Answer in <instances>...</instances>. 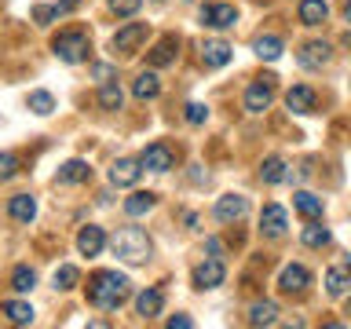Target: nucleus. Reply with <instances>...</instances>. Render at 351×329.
<instances>
[{
  "label": "nucleus",
  "instance_id": "ddd939ff",
  "mask_svg": "<svg viewBox=\"0 0 351 329\" xmlns=\"http://www.w3.org/2000/svg\"><path fill=\"white\" fill-rule=\"evenodd\" d=\"M307 285H311V271L307 267H300V263H289V267H282V274H278V289L282 293H304Z\"/></svg>",
  "mask_w": 351,
  "mask_h": 329
},
{
  "label": "nucleus",
  "instance_id": "cd10ccee",
  "mask_svg": "<svg viewBox=\"0 0 351 329\" xmlns=\"http://www.w3.org/2000/svg\"><path fill=\"white\" fill-rule=\"evenodd\" d=\"M278 322V304L274 300H256L249 307V326H274Z\"/></svg>",
  "mask_w": 351,
  "mask_h": 329
},
{
  "label": "nucleus",
  "instance_id": "0eeeda50",
  "mask_svg": "<svg viewBox=\"0 0 351 329\" xmlns=\"http://www.w3.org/2000/svg\"><path fill=\"white\" fill-rule=\"evenodd\" d=\"M245 212H249V197L245 194H223L213 208V216L219 219V223H238Z\"/></svg>",
  "mask_w": 351,
  "mask_h": 329
},
{
  "label": "nucleus",
  "instance_id": "c9c22d12",
  "mask_svg": "<svg viewBox=\"0 0 351 329\" xmlns=\"http://www.w3.org/2000/svg\"><path fill=\"white\" fill-rule=\"evenodd\" d=\"M183 117H186V125H205V121H208V106L205 103H186Z\"/></svg>",
  "mask_w": 351,
  "mask_h": 329
},
{
  "label": "nucleus",
  "instance_id": "473e14b6",
  "mask_svg": "<svg viewBox=\"0 0 351 329\" xmlns=\"http://www.w3.org/2000/svg\"><path fill=\"white\" fill-rule=\"evenodd\" d=\"M33 285H37V271L26 267V263H19V267L11 271V289H15V293H29Z\"/></svg>",
  "mask_w": 351,
  "mask_h": 329
},
{
  "label": "nucleus",
  "instance_id": "aec40b11",
  "mask_svg": "<svg viewBox=\"0 0 351 329\" xmlns=\"http://www.w3.org/2000/svg\"><path fill=\"white\" fill-rule=\"evenodd\" d=\"M132 95L139 99V103H150V99H158L161 95V77L147 70V73H139L136 81H132Z\"/></svg>",
  "mask_w": 351,
  "mask_h": 329
},
{
  "label": "nucleus",
  "instance_id": "393cba45",
  "mask_svg": "<svg viewBox=\"0 0 351 329\" xmlns=\"http://www.w3.org/2000/svg\"><path fill=\"white\" fill-rule=\"evenodd\" d=\"M300 241H304L307 249H326L329 241H333V230H329V227H322L318 219H307V227H304Z\"/></svg>",
  "mask_w": 351,
  "mask_h": 329
},
{
  "label": "nucleus",
  "instance_id": "9b49d317",
  "mask_svg": "<svg viewBox=\"0 0 351 329\" xmlns=\"http://www.w3.org/2000/svg\"><path fill=\"white\" fill-rule=\"evenodd\" d=\"M271 84H274V77H260L256 84L245 88V110H249V114H263V110L271 106V99H274Z\"/></svg>",
  "mask_w": 351,
  "mask_h": 329
},
{
  "label": "nucleus",
  "instance_id": "a878e982",
  "mask_svg": "<svg viewBox=\"0 0 351 329\" xmlns=\"http://www.w3.org/2000/svg\"><path fill=\"white\" fill-rule=\"evenodd\" d=\"M293 208L304 219H322V197H315L311 191H296L293 194Z\"/></svg>",
  "mask_w": 351,
  "mask_h": 329
},
{
  "label": "nucleus",
  "instance_id": "bb28decb",
  "mask_svg": "<svg viewBox=\"0 0 351 329\" xmlns=\"http://www.w3.org/2000/svg\"><path fill=\"white\" fill-rule=\"evenodd\" d=\"M161 307H165V293L161 289H143L136 296V311L143 318H154V315H161Z\"/></svg>",
  "mask_w": 351,
  "mask_h": 329
},
{
  "label": "nucleus",
  "instance_id": "9d476101",
  "mask_svg": "<svg viewBox=\"0 0 351 329\" xmlns=\"http://www.w3.org/2000/svg\"><path fill=\"white\" fill-rule=\"evenodd\" d=\"M285 227H289L285 208L282 205H263V212H260V234L263 238H285Z\"/></svg>",
  "mask_w": 351,
  "mask_h": 329
},
{
  "label": "nucleus",
  "instance_id": "f8f14e48",
  "mask_svg": "<svg viewBox=\"0 0 351 329\" xmlns=\"http://www.w3.org/2000/svg\"><path fill=\"white\" fill-rule=\"evenodd\" d=\"M139 175H143L139 158H117L114 164H110V183L114 186H136Z\"/></svg>",
  "mask_w": 351,
  "mask_h": 329
},
{
  "label": "nucleus",
  "instance_id": "2eb2a0df",
  "mask_svg": "<svg viewBox=\"0 0 351 329\" xmlns=\"http://www.w3.org/2000/svg\"><path fill=\"white\" fill-rule=\"evenodd\" d=\"M103 249H106V234H103V227L88 223V227L77 230V252H81V256H99Z\"/></svg>",
  "mask_w": 351,
  "mask_h": 329
},
{
  "label": "nucleus",
  "instance_id": "ea45409f",
  "mask_svg": "<svg viewBox=\"0 0 351 329\" xmlns=\"http://www.w3.org/2000/svg\"><path fill=\"white\" fill-rule=\"evenodd\" d=\"M165 326H169V329H191V326H194V318H191V315H172Z\"/></svg>",
  "mask_w": 351,
  "mask_h": 329
},
{
  "label": "nucleus",
  "instance_id": "7ed1b4c3",
  "mask_svg": "<svg viewBox=\"0 0 351 329\" xmlns=\"http://www.w3.org/2000/svg\"><path fill=\"white\" fill-rule=\"evenodd\" d=\"M51 51H55V59H59V62L77 66V62L88 59V51H92V40H88L84 29H62L59 37L51 40Z\"/></svg>",
  "mask_w": 351,
  "mask_h": 329
},
{
  "label": "nucleus",
  "instance_id": "412c9836",
  "mask_svg": "<svg viewBox=\"0 0 351 329\" xmlns=\"http://www.w3.org/2000/svg\"><path fill=\"white\" fill-rule=\"evenodd\" d=\"M285 106L293 110V114H311L315 110V88H307V84H296L285 92Z\"/></svg>",
  "mask_w": 351,
  "mask_h": 329
},
{
  "label": "nucleus",
  "instance_id": "79ce46f5",
  "mask_svg": "<svg viewBox=\"0 0 351 329\" xmlns=\"http://www.w3.org/2000/svg\"><path fill=\"white\" fill-rule=\"evenodd\" d=\"M344 19L351 22V0H344Z\"/></svg>",
  "mask_w": 351,
  "mask_h": 329
},
{
  "label": "nucleus",
  "instance_id": "58836bf2",
  "mask_svg": "<svg viewBox=\"0 0 351 329\" xmlns=\"http://www.w3.org/2000/svg\"><path fill=\"white\" fill-rule=\"evenodd\" d=\"M92 77H95L99 84H103V81H117V70H114V66H106V62H95L92 66Z\"/></svg>",
  "mask_w": 351,
  "mask_h": 329
},
{
  "label": "nucleus",
  "instance_id": "6ab92c4d",
  "mask_svg": "<svg viewBox=\"0 0 351 329\" xmlns=\"http://www.w3.org/2000/svg\"><path fill=\"white\" fill-rule=\"evenodd\" d=\"M88 180H92V169H88V161H81V158L59 164V172H55V183H62V186H77V183H88Z\"/></svg>",
  "mask_w": 351,
  "mask_h": 329
},
{
  "label": "nucleus",
  "instance_id": "423d86ee",
  "mask_svg": "<svg viewBox=\"0 0 351 329\" xmlns=\"http://www.w3.org/2000/svg\"><path fill=\"white\" fill-rule=\"evenodd\" d=\"M227 278V267H223V260L213 256V260H205V263H197L194 267V289H216V285H223Z\"/></svg>",
  "mask_w": 351,
  "mask_h": 329
},
{
  "label": "nucleus",
  "instance_id": "72a5a7b5",
  "mask_svg": "<svg viewBox=\"0 0 351 329\" xmlns=\"http://www.w3.org/2000/svg\"><path fill=\"white\" fill-rule=\"evenodd\" d=\"M26 103H29V110H33L37 117H48L51 110H55V95H51V92H29Z\"/></svg>",
  "mask_w": 351,
  "mask_h": 329
},
{
  "label": "nucleus",
  "instance_id": "a211bd4d",
  "mask_svg": "<svg viewBox=\"0 0 351 329\" xmlns=\"http://www.w3.org/2000/svg\"><path fill=\"white\" fill-rule=\"evenodd\" d=\"M176 55H180V37L176 33H169V37H161L158 44H154V51L147 55L154 70H161V66H172L176 62Z\"/></svg>",
  "mask_w": 351,
  "mask_h": 329
},
{
  "label": "nucleus",
  "instance_id": "7c9ffc66",
  "mask_svg": "<svg viewBox=\"0 0 351 329\" xmlns=\"http://www.w3.org/2000/svg\"><path fill=\"white\" fill-rule=\"evenodd\" d=\"M99 106L103 110H121V103H125V92H121V84L117 81H103L99 84Z\"/></svg>",
  "mask_w": 351,
  "mask_h": 329
},
{
  "label": "nucleus",
  "instance_id": "a19ab883",
  "mask_svg": "<svg viewBox=\"0 0 351 329\" xmlns=\"http://www.w3.org/2000/svg\"><path fill=\"white\" fill-rule=\"evenodd\" d=\"M205 249L213 252V256H223V245H219V238H208V241H205Z\"/></svg>",
  "mask_w": 351,
  "mask_h": 329
},
{
  "label": "nucleus",
  "instance_id": "f704fd0d",
  "mask_svg": "<svg viewBox=\"0 0 351 329\" xmlns=\"http://www.w3.org/2000/svg\"><path fill=\"white\" fill-rule=\"evenodd\" d=\"M139 8H143V0H110V11H114L117 19H132Z\"/></svg>",
  "mask_w": 351,
  "mask_h": 329
},
{
  "label": "nucleus",
  "instance_id": "5701e85b",
  "mask_svg": "<svg viewBox=\"0 0 351 329\" xmlns=\"http://www.w3.org/2000/svg\"><path fill=\"white\" fill-rule=\"evenodd\" d=\"M252 51H256L263 62H278L282 51H285V44H282V37H274V33H263V37L252 40Z\"/></svg>",
  "mask_w": 351,
  "mask_h": 329
},
{
  "label": "nucleus",
  "instance_id": "f03ea898",
  "mask_svg": "<svg viewBox=\"0 0 351 329\" xmlns=\"http://www.w3.org/2000/svg\"><path fill=\"white\" fill-rule=\"evenodd\" d=\"M110 249L117 252V260H125V263H147L154 256V241L147 230H139V227H121L114 238H110Z\"/></svg>",
  "mask_w": 351,
  "mask_h": 329
},
{
  "label": "nucleus",
  "instance_id": "1a4fd4ad",
  "mask_svg": "<svg viewBox=\"0 0 351 329\" xmlns=\"http://www.w3.org/2000/svg\"><path fill=\"white\" fill-rule=\"evenodd\" d=\"M143 40H147V22H128V26H121L114 33V51L132 55V51H139Z\"/></svg>",
  "mask_w": 351,
  "mask_h": 329
},
{
  "label": "nucleus",
  "instance_id": "20e7f679",
  "mask_svg": "<svg viewBox=\"0 0 351 329\" xmlns=\"http://www.w3.org/2000/svg\"><path fill=\"white\" fill-rule=\"evenodd\" d=\"M197 19H202V26H208V29H230L238 22V8L234 4H205L197 11Z\"/></svg>",
  "mask_w": 351,
  "mask_h": 329
},
{
  "label": "nucleus",
  "instance_id": "6e6552de",
  "mask_svg": "<svg viewBox=\"0 0 351 329\" xmlns=\"http://www.w3.org/2000/svg\"><path fill=\"white\" fill-rule=\"evenodd\" d=\"M139 164L150 172H169V169H176V154H172V147H165V143H150V147L139 154Z\"/></svg>",
  "mask_w": 351,
  "mask_h": 329
},
{
  "label": "nucleus",
  "instance_id": "37998d69",
  "mask_svg": "<svg viewBox=\"0 0 351 329\" xmlns=\"http://www.w3.org/2000/svg\"><path fill=\"white\" fill-rule=\"evenodd\" d=\"M344 315H348V322H351V296H348V304H344Z\"/></svg>",
  "mask_w": 351,
  "mask_h": 329
},
{
  "label": "nucleus",
  "instance_id": "4c0bfd02",
  "mask_svg": "<svg viewBox=\"0 0 351 329\" xmlns=\"http://www.w3.org/2000/svg\"><path fill=\"white\" fill-rule=\"evenodd\" d=\"M33 19H37V26H51L59 19V11H55V4H37L33 8Z\"/></svg>",
  "mask_w": 351,
  "mask_h": 329
},
{
  "label": "nucleus",
  "instance_id": "f3484780",
  "mask_svg": "<svg viewBox=\"0 0 351 329\" xmlns=\"http://www.w3.org/2000/svg\"><path fill=\"white\" fill-rule=\"evenodd\" d=\"M260 180L267 183V186H278V183H289L293 180V172H289V161L285 158H263V164H260Z\"/></svg>",
  "mask_w": 351,
  "mask_h": 329
},
{
  "label": "nucleus",
  "instance_id": "2f4dec72",
  "mask_svg": "<svg viewBox=\"0 0 351 329\" xmlns=\"http://www.w3.org/2000/svg\"><path fill=\"white\" fill-rule=\"evenodd\" d=\"M51 282H55V289L70 293V289H77V282H81V271H77L73 263H62V267H55Z\"/></svg>",
  "mask_w": 351,
  "mask_h": 329
},
{
  "label": "nucleus",
  "instance_id": "e433bc0d",
  "mask_svg": "<svg viewBox=\"0 0 351 329\" xmlns=\"http://www.w3.org/2000/svg\"><path fill=\"white\" fill-rule=\"evenodd\" d=\"M19 172V158H15V154H0V183H8L11 180V175H15Z\"/></svg>",
  "mask_w": 351,
  "mask_h": 329
},
{
  "label": "nucleus",
  "instance_id": "c85d7f7f",
  "mask_svg": "<svg viewBox=\"0 0 351 329\" xmlns=\"http://www.w3.org/2000/svg\"><path fill=\"white\" fill-rule=\"evenodd\" d=\"M158 205V194H150V191H136L132 197H125V212L136 219V216H147L150 208Z\"/></svg>",
  "mask_w": 351,
  "mask_h": 329
},
{
  "label": "nucleus",
  "instance_id": "f257e3e1",
  "mask_svg": "<svg viewBox=\"0 0 351 329\" xmlns=\"http://www.w3.org/2000/svg\"><path fill=\"white\" fill-rule=\"evenodd\" d=\"M128 296H132V282L121 271H95L88 278V304L99 307V311H117Z\"/></svg>",
  "mask_w": 351,
  "mask_h": 329
},
{
  "label": "nucleus",
  "instance_id": "b1692460",
  "mask_svg": "<svg viewBox=\"0 0 351 329\" xmlns=\"http://www.w3.org/2000/svg\"><path fill=\"white\" fill-rule=\"evenodd\" d=\"M8 212H11V219H19V223H33V219H37V202H33L29 194H15L8 202Z\"/></svg>",
  "mask_w": 351,
  "mask_h": 329
},
{
  "label": "nucleus",
  "instance_id": "dca6fc26",
  "mask_svg": "<svg viewBox=\"0 0 351 329\" xmlns=\"http://www.w3.org/2000/svg\"><path fill=\"white\" fill-rule=\"evenodd\" d=\"M230 59H234V48H230L227 40H205L202 44V62L208 70H223Z\"/></svg>",
  "mask_w": 351,
  "mask_h": 329
},
{
  "label": "nucleus",
  "instance_id": "4be33fe9",
  "mask_svg": "<svg viewBox=\"0 0 351 329\" xmlns=\"http://www.w3.org/2000/svg\"><path fill=\"white\" fill-rule=\"evenodd\" d=\"M296 15H300L304 26H322V22L329 19V4H326V0H300Z\"/></svg>",
  "mask_w": 351,
  "mask_h": 329
},
{
  "label": "nucleus",
  "instance_id": "c03bdc74",
  "mask_svg": "<svg viewBox=\"0 0 351 329\" xmlns=\"http://www.w3.org/2000/svg\"><path fill=\"white\" fill-rule=\"evenodd\" d=\"M158 4H161V0H158Z\"/></svg>",
  "mask_w": 351,
  "mask_h": 329
},
{
  "label": "nucleus",
  "instance_id": "c756f323",
  "mask_svg": "<svg viewBox=\"0 0 351 329\" xmlns=\"http://www.w3.org/2000/svg\"><path fill=\"white\" fill-rule=\"evenodd\" d=\"M0 311L8 315L11 326H33V307L26 300H4V307Z\"/></svg>",
  "mask_w": 351,
  "mask_h": 329
},
{
  "label": "nucleus",
  "instance_id": "39448f33",
  "mask_svg": "<svg viewBox=\"0 0 351 329\" xmlns=\"http://www.w3.org/2000/svg\"><path fill=\"white\" fill-rule=\"evenodd\" d=\"M329 59H333V44L326 40H307L300 51H296V62L304 66V70H322V66H329Z\"/></svg>",
  "mask_w": 351,
  "mask_h": 329
},
{
  "label": "nucleus",
  "instance_id": "4468645a",
  "mask_svg": "<svg viewBox=\"0 0 351 329\" xmlns=\"http://www.w3.org/2000/svg\"><path fill=\"white\" fill-rule=\"evenodd\" d=\"M326 293L333 300H344L351 293V263H337V267L326 271Z\"/></svg>",
  "mask_w": 351,
  "mask_h": 329
}]
</instances>
